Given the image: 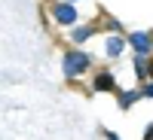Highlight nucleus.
<instances>
[{
    "instance_id": "2",
    "label": "nucleus",
    "mask_w": 153,
    "mask_h": 140,
    "mask_svg": "<svg viewBox=\"0 0 153 140\" xmlns=\"http://www.w3.org/2000/svg\"><path fill=\"white\" fill-rule=\"evenodd\" d=\"M52 15H55V21H61V24H76V9H74L71 0H68V3L52 6Z\"/></svg>"
},
{
    "instance_id": "6",
    "label": "nucleus",
    "mask_w": 153,
    "mask_h": 140,
    "mask_svg": "<svg viewBox=\"0 0 153 140\" xmlns=\"http://www.w3.org/2000/svg\"><path fill=\"white\" fill-rule=\"evenodd\" d=\"M123 52V40H120V37H110V40H107V55H120Z\"/></svg>"
},
{
    "instance_id": "7",
    "label": "nucleus",
    "mask_w": 153,
    "mask_h": 140,
    "mask_svg": "<svg viewBox=\"0 0 153 140\" xmlns=\"http://www.w3.org/2000/svg\"><path fill=\"white\" fill-rule=\"evenodd\" d=\"M135 100H138V92H126V95H120V104H123V107H132Z\"/></svg>"
},
{
    "instance_id": "3",
    "label": "nucleus",
    "mask_w": 153,
    "mask_h": 140,
    "mask_svg": "<svg viewBox=\"0 0 153 140\" xmlns=\"http://www.w3.org/2000/svg\"><path fill=\"white\" fill-rule=\"evenodd\" d=\"M129 43L138 49V55H147L150 49H153V40H150L147 34H132V37H129Z\"/></svg>"
},
{
    "instance_id": "12",
    "label": "nucleus",
    "mask_w": 153,
    "mask_h": 140,
    "mask_svg": "<svg viewBox=\"0 0 153 140\" xmlns=\"http://www.w3.org/2000/svg\"><path fill=\"white\" fill-rule=\"evenodd\" d=\"M71 3H74V0H71Z\"/></svg>"
},
{
    "instance_id": "5",
    "label": "nucleus",
    "mask_w": 153,
    "mask_h": 140,
    "mask_svg": "<svg viewBox=\"0 0 153 140\" xmlns=\"http://www.w3.org/2000/svg\"><path fill=\"white\" fill-rule=\"evenodd\" d=\"M89 37H92V31H89V28H74V34H71V40H74V43H86Z\"/></svg>"
},
{
    "instance_id": "9",
    "label": "nucleus",
    "mask_w": 153,
    "mask_h": 140,
    "mask_svg": "<svg viewBox=\"0 0 153 140\" xmlns=\"http://www.w3.org/2000/svg\"><path fill=\"white\" fill-rule=\"evenodd\" d=\"M144 95H147V97H153V82H150V85L144 88Z\"/></svg>"
},
{
    "instance_id": "4",
    "label": "nucleus",
    "mask_w": 153,
    "mask_h": 140,
    "mask_svg": "<svg viewBox=\"0 0 153 140\" xmlns=\"http://www.w3.org/2000/svg\"><path fill=\"white\" fill-rule=\"evenodd\" d=\"M113 88H117V85H113L110 73H98L95 76V92H113Z\"/></svg>"
},
{
    "instance_id": "8",
    "label": "nucleus",
    "mask_w": 153,
    "mask_h": 140,
    "mask_svg": "<svg viewBox=\"0 0 153 140\" xmlns=\"http://www.w3.org/2000/svg\"><path fill=\"white\" fill-rule=\"evenodd\" d=\"M135 70H138V76H147V61H144V55L135 58Z\"/></svg>"
},
{
    "instance_id": "11",
    "label": "nucleus",
    "mask_w": 153,
    "mask_h": 140,
    "mask_svg": "<svg viewBox=\"0 0 153 140\" xmlns=\"http://www.w3.org/2000/svg\"><path fill=\"white\" fill-rule=\"evenodd\" d=\"M150 73H153V67H150Z\"/></svg>"
},
{
    "instance_id": "1",
    "label": "nucleus",
    "mask_w": 153,
    "mask_h": 140,
    "mask_svg": "<svg viewBox=\"0 0 153 140\" xmlns=\"http://www.w3.org/2000/svg\"><path fill=\"white\" fill-rule=\"evenodd\" d=\"M89 67V55L83 52H68L65 55V76H80Z\"/></svg>"
},
{
    "instance_id": "10",
    "label": "nucleus",
    "mask_w": 153,
    "mask_h": 140,
    "mask_svg": "<svg viewBox=\"0 0 153 140\" xmlns=\"http://www.w3.org/2000/svg\"><path fill=\"white\" fill-rule=\"evenodd\" d=\"M144 137H147V140H150V137H153V125H150V128H147V134H144Z\"/></svg>"
}]
</instances>
